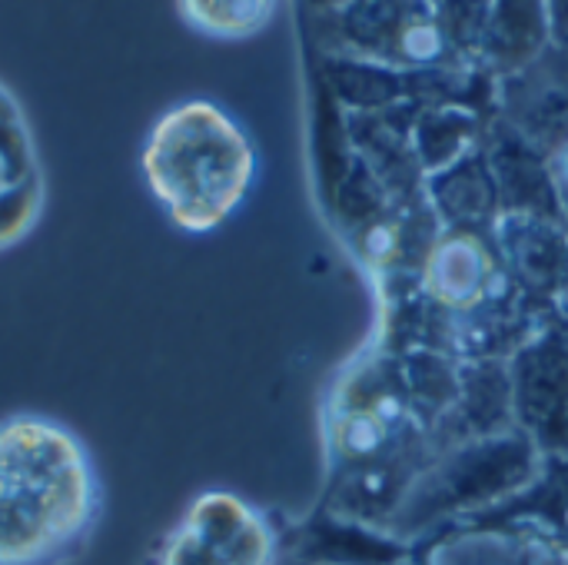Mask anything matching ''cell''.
<instances>
[{"label":"cell","mask_w":568,"mask_h":565,"mask_svg":"<svg viewBox=\"0 0 568 565\" xmlns=\"http://www.w3.org/2000/svg\"><path fill=\"white\" fill-rule=\"evenodd\" d=\"M93 483L73 440L47 423L0 430V565H37L80 536Z\"/></svg>","instance_id":"1"},{"label":"cell","mask_w":568,"mask_h":565,"mask_svg":"<svg viewBox=\"0 0 568 565\" xmlns=\"http://www.w3.org/2000/svg\"><path fill=\"white\" fill-rule=\"evenodd\" d=\"M146 167L170 213L190 230H210L250 190L253 150L226 113L190 103L160 123Z\"/></svg>","instance_id":"2"},{"label":"cell","mask_w":568,"mask_h":565,"mask_svg":"<svg viewBox=\"0 0 568 565\" xmlns=\"http://www.w3.org/2000/svg\"><path fill=\"white\" fill-rule=\"evenodd\" d=\"M539 466L542 453L519 430L439 446L406 486L386 533L413 539L456 516H486L519 496Z\"/></svg>","instance_id":"3"},{"label":"cell","mask_w":568,"mask_h":565,"mask_svg":"<svg viewBox=\"0 0 568 565\" xmlns=\"http://www.w3.org/2000/svg\"><path fill=\"white\" fill-rule=\"evenodd\" d=\"M506 363L516 430L542 456H568V320L562 310L542 316Z\"/></svg>","instance_id":"4"},{"label":"cell","mask_w":568,"mask_h":565,"mask_svg":"<svg viewBox=\"0 0 568 565\" xmlns=\"http://www.w3.org/2000/svg\"><path fill=\"white\" fill-rule=\"evenodd\" d=\"M343 37L359 60L446 67L456 43L429 0H343Z\"/></svg>","instance_id":"5"},{"label":"cell","mask_w":568,"mask_h":565,"mask_svg":"<svg viewBox=\"0 0 568 565\" xmlns=\"http://www.w3.org/2000/svg\"><path fill=\"white\" fill-rule=\"evenodd\" d=\"M419 290L449 316H466L513 290L496 236L443 230L419 270Z\"/></svg>","instance_id":"6"},{"label":"cell","mask_w":568,"mask_h":565,"mask_svg":"<svg viewBox=\"0 0 568 565\" xmlns=\"http://www.w3.org/2000/svg\"><path fill=\"white\" fill-rule=\"evenodd\" d=\"M496 246L513 290L536 310L556 313L568 296V226L556 216L506 213L496 230Z\"/></svg>","instance_id":"7"},{"label":"cell","mask_w":568,"mask_h":565,"mask_svg":"<svg viewBox=\"0 0 568 565\" xmlns=\"http://www.w3.org/2000/svg\"><path fill=\"white\" fill-rule=\"evenodd\" d=\"M273 536L266 523L230 496L206 500L183 529L173 565H270Z\"/></svg>","instance_id":"8"},{"label":"cell","mask_w":568,"mask_h":565,"mask_svg":"<svg viewBox=\"0 0 568 565\" xmlns=\"http://www.w3.org/2000/svg\"><path fill=\"white\" fill-rule=\"evenodd\" d=\"M426 203L433 206L443 230L463 233H493L506 216L486 150H473L453 167L426 176Z\"/></svg>","instance_id":"9"},{"label":"cell","mask_w":568,"mask_h":565,"mask_svg":"<svg viewBox=\"0 0 568 565\" xmlns=\"http://www.w3.org/2000/svg\"><path fill=\"white\" fill-rule=\"evenodd\" d=\"M516 430L513 420V380L506 360H463L459 376V396L449 416L439 423L433 436H439V446L496 436Z\"/></svg>","instance_id":"10"},{"label":"cell","mask_w":568,"mask_h":565,"mask_svg":"<svg viewBox=\"0 0 568 565\" xmlns=\"http://www.w3.org/2000/svg\"><path fill=\"white\" fill-rule=\"evenodd\" d=\"M396 386L413 420L436 433L459 396L463 360L446 350H406L393 360Z\"/></svg>","instance_id":"11"},{"label":"cell","mask_w":568,"mask_h":565,"mask_svg":"<svg viewBox=\"0 0 568 565\" xmlns=\"http://www.w3.org/2000/svg\"><path fill=\"white\" fill-rule=\"evenodd\" d=\"M549 37V0H489L479 50L499 70L526 67Z\"/></svg>","instance_id":"12"},{"label":"cell","mask_w":568,"mask_h":565,"mask_svg":"<svg viewBox=\"0 0 568 565\" xmlns=\"http://www.w3.org/2000/svg\"><path fill=\"white\" fill-rule=\"evenodd\" d=\"M476 137H479L476 113L463 110L456 103L429 107L426 113H419V120L409 130L413 153H416L426 176H433V173L453 167L456 160H463L466 153H473Z\"/></svg>","instance_id":"13"},{"label":"cell","mask_w":568,"mask_h":565,"mask_svg":"<svg viewBox=\"0 0 568 565\" xmlns=\"http://www.w3.org/2000/svg\"><path fill=\"white\" fill-rule=\"evenodd\" d=\"M486 519L536 523L549 533L568 536V456H542L536 480L519 496L486 513Z\"/></svg>","instance_id":"14"},{"label":"cell","mask_w":568,"mask_h":565,"mask_svg":"<svg viewBox=\"0 0 568 565\" xmlns=\"http://www.w3.org/2000/svg\"><path fill=\"white\" fill-rule=\"evenodd\" d=\"M186 17L213 37H250L270 23L276 0H180Z\"/></svg>","instance_id":"15"},{"label":"cell","mask_w":568,"mask_h":565,"mask_svg":"<svg viewBox=\"0 0 568 565\" xmlns=\"http://www.w3.org/2000/svg\"><path fill=\"white\" fill-rule=\"evenodd\" d=\"M549 163V176H552V190H556V203H559V220L568 226V137L556 143V150L546 157Z\"/></svg>","instance_id":"16"},{"label":"cell","mask_w":568,"mask_h":565,"mask_svg":"<svg viewBox=\"0 0 568 565\" xmlns=\"http://www.w3.org/2000/svg\"><path fill=\"white\" fill-rule=\"evenodd\" d=\"M562 316L568 320V296H566V303H562Z\"/></svg>","instance_id":"17"}]
</instances>
